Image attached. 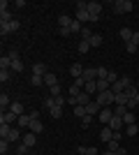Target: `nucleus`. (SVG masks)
<instances>
[{"label": "nucleus", "mask_w": 139, "mask_h": 155, "mask_svg": "<svg viewBox=\"0 0 139 155\" xmlns=\"http://www.w3.org/2000/svg\"><path fill=\"white\" fill-rule=\"evenodd\" d=\"M109 77V70L107 67H98V79H107Z\"/></svg>", "instance_id": "de8ad7c7"}, {"label": "nucleus", "mask_w": 139, "mask_h": 155, "mask_svg": "<svg viewBox=\"0 0 139 155\" xmlns=\"http://www.w3.org/2000/svg\"><path fill=\"white\" fill-rule=\"evenodd\" d=\"M121 81H123V86H125V88H127V86H134V81H132L130 77H121Z\"/></svg>", "instance_id": "603ef678"}, {"label": "nucleus", "mask_w": 139, "mask_h": 155, "mask_svg": "<svg viewBox=\"0 0 139 155\" xmlns=\"http://www.w3.org/2000/svg\"><path fill=\"white\" fill-rule=\"evenodd\" d=\"M100 12H102V5H100V2H88V14H91V23H95V21H98Z\"/></svg>", "instance_id": "423d86ee"}, {"label": "nucleus", "mask_w": 139, "mask_h": 155, "mask_svg": "<svg viewBox=\"0 0 139 155\" xmlns=\"http://www.w3.org/2000/svg\"><path fill=\"white\" fill-rule=\"evenodd\" d=\"M84 91H86L88 95H93V93H98V81H86V86H84Z\"/></svg>", "instance_id": "bb28decb"}, {"label": "nucleus", "mask_w": 139, "mask_h": 155, "mask_svg": "<svg viewBox=\"0 0 139 155\" xmlns=\"http://www.w3.org/2000/svg\"><path fill=\"white\" fill-rule=\"evenodd\" d=\"M7 0H0V23H12L14 21V16H12V12L7 9Z\"/></svg>", "instance_id": "7ed1b4c3"}, {"label": "nucleus", "mask_w": 139, "mask_h": 155, "mask_svg": "<svg viewBox=\"0 0 139 155\" xmlns=\"http://www.w3.org/2000/svg\"><path fill=\"white\" fill-rule=\"evenodd\" d=\"M127 111H130V109H127L125 104H116V109H114V116L123 118V116H125V114H127Z\"/></svg>", "instance_id": "393cba45"}, {"label": "nucleus", "mask_w": 139, "mask_h": 155, "mask_svg": "<svg viewBox=\"0 0 139 155\" xmlns=\"http://www.w3.org/2000/svg\"><path fill=\"white\" fill-rule=\"evenodd\" d=\"M77 9H88V2L86 0H79V2H77Z\"/></svg>", "instance_id": "13d9d810"}, {"label": "nucleus", "mask_w": 139, "mask_h": 155, "mask_svg": "<svg viewBox=\"0 0 139 155\" xmlns=\"http://www.w3.org/2000/svg\"><path fill=\"white\" fill-rule=\"evenodd\" d=\"M12 72H16V74L23 72V60H14V63H12Z\"/></svg>", "instance_id": "ea45409f"}, {"label": "nucleus", "mask_w": 139, "mask_h": 155, "mask_svg": "<svg viewBox=\"0 0 139 155\" xmlns=\"http://www.w3.org/2000/svg\"><path fill=\"white\" fill-rule=\"evenodd\" d=\"M134 134H139V125L134 123V125H125V137H134Z\"/></svg>", "instance_id": "c756f323"}, {"label": "nucleus", "mask_w": 139, "mask_h": 155, "mask_svg": "<svg viewBox=\"0 0 139 155\" xmlns=\"http://www.w3.org/2000/svg\"><path fill=\"white\" fill-rule=\"evenodd\" d=\"M111 91L116 93V95H118V93H123V91H125V86H123V81H121V79H118V81H116V84H111Z\"/></svg>", "instance_id": "f704fd0d"}, {"label": "nucleus", "mask_w": 139, "mask_h": 155, "mask_svg": "<svg viewBox=\"0 0 139 155\" xmlns=\"http://www.w3.org/2000/svg\"><path fill=\"white\" fill-rule=\"evenodd\" d=\"M12 79V70H0V81L5 84V81H9Z\"/></svg>", "instance_id": "58836bf2"}, {"label": "nucleus", "mask_w": 139, "mask_h": 155, "mask_svg": "<svg viewBox=\"0 0 139 155\" xmlns=\"http://www.w3.org/2000/svg\"><path fill=\"white\" fill-rule=\"evenodd\" d=\"M123 123L125 125H134V111H127L125 116H123Z\"/></svg>", "instance_id": "4c0bfd02"}, {"label": "nucleus", "mask_w": 139, "mask_h": 155, "mask_svg": "<svg viewBox=\"0 0 139 155\" xmlns=\"http://www.w3.org/2000/svg\"><path fill=\"white\" fill-rule=\"evenodd\" d=\"M33 118V116H30ZM30 132H35V134H42L44 132V125H42L40 118H33V123H30Z\"/></svg>", "instance_id": "ddd939ff"}, {"label": "nucleus", "mask_w": 139, "mask_h": 155, "mask_svg": "<svg viewBox=\"0 0 139 155\" xmlns=\"http://www.w3.org/2000/svg\"><path fill=\"white\" fill-rule=\"evenodd\" d=\"M77 21L79 23H91V14H88V9H77Z\"/></svg>", "instance_id": "a211bd4d"}, {"label": "nucleus", "mask_w": 139, "mask_h": 155, "mask_svg": "<svg viewBox=\"0 0 139 155\" xmlns=\"http://www.w3.org/2000/svg\"><path fill=\"white\" fill-rule=\"evenodd\" d=\"M60 93H63V91H60V84L53 86V88H49V95H51V97H60Z\"/></svg>", "instance_id": "a18cd8bd"}, {"label": "nucleus", "mask_w": 139, "mask_h": 155, "mask_svg": "<svg viewBox=\"0 0 139 155\" xmlns=\"http://www.w3.org/2000/svg\"><path fill=\"white\" fill-rule=\"evenodd\" d=\"M107 150H114V153H118L121 146H118V139H111V141L107 143Z\"/></svg>", "instance_id": "72a5a7b5"}, {"label": "nucleus", "mask_w": 139, "mask_h": 155, "mask_svg": "<svg viewBox=\"0 0 139 155\" xmlns=\"http://www.w3.org/2000/svg\"><path fill=\"white\" fill-rule=\"evenodd\" d=\"M81 79H84V81H95V79H98V70H95V67H86L84 74H81Z\"/></svg>", "instance_id": "1a4fd4ad"}, {"label": "nucleus", "mask_w": 139, "mask_h": 155, "mask_svg": "<svg viewBox=\"0 0 139 155\" xmlns=\"http://www.w3.org/2000/svg\"><path fill=\"white\" fill-rule=\"evenodd\" d=\"M77 153H79V155H100L95 146H79V148H77Z\"/></svg>", "instance_id": "f3484780"}, {"label": "nucleus", "mask_w": 139, "mask_h": 155, "mask_svg": "<svg viewBox=\"0 0 139 155\" xmlns=\"http://www.w3.org/2000/svg\"><path fill=\"white\" fill-rule=\"evenodd\" d=\"M118 74H116V72H109V77H107V81H109V84H116V81H118Z\"/></svg>", "instance_id": "09e8293b"}, {"label": "nucleus", "mask_w": 139, "mask_h": 155, "mask_svg": "<svg viewBox=\"0 0 139 155\" xmlns=\"http://www.w3.org/2000/svg\"><path fill=\"white\" fill-rule=\"evenodd\" d=\"M30 123H33L30 114H28V116L23 114V116H19V120H16V127H21V130H23V127H30Z\"/></svg>", "instance_id": "dca6fc26"}, {"label": "nucleus", "mask_w": 139, "mask_h": 155, "mask_svg": "<svg viewBox=\"0 0 139 155\" xmlns=\"http://www.w3.org/2000/svg\"><path fill=\"white\" fill-rule=\"evenodd\" d=\"M44 86H49V88L58 86V77H56L53 72H46V74H44Z\"/></svg>", "instance_id": "f8f14e48"}, {"label": "nucleus", "mask_w": 139, "mask_h": 155, "mask_svg": "<svg viewBox=\"0 0 139 155\" xmlns=\"http://www.w3.org/2000/svg\"><path fill=\"white\" fill-rule=\"evenodd\" d=\"M137 91H139V81H137Z\"/></svg>", "instance_id": "680f3d73"}, {"label": "nucleus", "mask_w": 139, "mask_h": 155, "mask_svg": "<svg viewBox=\"0 0 139 155\" xmlns=\"http://www.w3.org/2000/svg\"><path fill=\"white\" fill-rule=\"evenodd\" d=\"M93 35H95V32H93L88 26H84V30H81V42H91Z\"/></svg>", "instance_id": "a878e982"}, {"label": "nucleus", "mask_w": 139, "mask_h": 155, "mask_svg": "<svg viewBox=\"0 0 139 155\" xmlns=\"http://www.w3.org/2000/svg\"><path fill=\"white\" fill-rule=\"evenodd\" d=\"M134 107H139V93L130 100V102H127V109H130V111H134Z\"/></svg>", "instance_id": "79ce46f5"}, {"label": "nucleus", "mask_w": 139, "mask_h": 155, "mask_svg": "<svg viewBox=\"0 0 139 155\" xmlns=\"http://www.w3.org/2000/svg\"><path fill=\"white\" fill-rule=\"evenodd\" d=\"M21 28V23L16 19L12 21V23H0V35H2V37H5V35H9V32H16Z\"/></svg>", "instance_id": "20e7f679"}, {"label": "nucleus", "mask_w": 139, "mask_h": 155, "mask_svg": "<svg viewBox=\"0 0 139 155\" xmlns=\"http://www.w3.org/2000/svg\"><path fill=\"white\" fill-rule=\"evenodd\" d=\"M84 70H86V67H84V65H81V63H74L72 67H70V74H72L74 79H81V74H84Z\"/></svg>", "instance_id": "9b49d317"}, {"label": "nucleus", "mask_w": 139, "mask_h": 155, "mask_svg": "<svg viewBox=\"0 0 139 155\" xmlns=\"http://www.w3.org/2000/svg\"><path fill=\"white\" fill-rule=\"evenodd\" d=\"M14 120H19V116H16V114H12V111H2V116H0V123L12 125Z\"/></svg>", "instance_id": "9d476101"}, {"label": "nucleus", "mask_w": 139, "mask_h": 155, "mask_svg": "<svg viewBox=\"0 0 139 155\" xmlns=\"http://www.w3.org/2000/svg\"><path fill=\"white\" fill-rule=\"evenodd\" d=\"M9 111H12V114H16V116H23V104H21V102H12Z\"/></svg>", "instance_id": "cd10ccee"}, {"label": "nucleus", "mask_w": 139, "mask_h": 155, "mask_svg": "<svg viewBox=\"0 0 139 155\" xmlns=\"http://www.w3.org/2000/svg\"><path fill=\"white\" fill-rule=\"evenodd\" d=\"M33 74L44 77V74H46V65H44V63H35V65H33Z\"/></svg>", "instance_id": "b1692460"}, {"label": "nucleus", "mask_w": 139, "mask_h": 155, "mask_svg": "<svg viewBox=\"0 0 139 155\" xmlns=\"http://www.w3.org/2000/svg\"><path fill=\"white\" fill-rule=\"evenodd\" d=\"M23 143H26L28 148H33L35 143H37V134H35V132H26V134H23Z\"/></svg>", "instance_id": "4468645a"}, {"label": "nucleus", "mask_w": 139, "mask_h": 155, "mask_svg": "<svg viewBox=\"0 0 139 155\" xmlns=\"http://www.w3.org/2000/svg\"><path fill=\"white\" fill-rule=\"evenodd\" d=\"M74 116H77V118L88 116V114H86V107H74Z\"/></svg>", "instance_id": "37998d69"}, {"label": "nucleus", "mask_w": 139, "mask_h": 155, "mask_svg": "<svg viewBox=\"0 0 139 155\" xmlns=\"http://www.w3.org/2000/svg\"><path fill=\"white\" fill-rule=\"evenodd\" d=\"M127 102H130V97H127L125 93H118V95H116V102H114V104H125V107H127Z\"/></svg>", "instance_id": "473e14b6"}, {"label": "nucleus", "mask_w": 139, "mask_h": 155, "mask_svg": "<svg viewBox=\"0 0 139 155\" xmlns=\"http://www.w3.org/2000/svg\"><path fill=\"white\" fill-rule=\"evenodd\" d=\"M125 49H127V53H134V51L139 49V46H137V44H132V42H127V46H125Z\"/></svg>", "instance_id": "5fc2aeb1"}, {"label": "nucleus", "mask_w": 139, "mask_h": 155, "mask_svg": "<svg viewBox=\"0 0 139 155\" xmlns=\"http://www.w3.org/2000/svg\"><path fill=\"white\" fill-rule=\"evenodd\" d=\"M95 102H98L100 107L104 109V107H109V104H114V102H116V93H114V91H104V93H98V100H95Z\"/></svg>", "instance_id": "f257e3e1"}, {"label": "nucleus", "mask_w": 139, "mask_h": 155, "mask_svg": "<svg viewBox=\"0 0 139 155\" xmlns=\"http://www.w3.org/2000/svg\"><path fill=\"white\" fill-rule=\"evenodd\" d=\"M88 44H91V46H100V44H102V35H100V32H95V35L91 37V42H88Z\"/></svg>", "instance_id": "c9c22d12"}, {"label": "nucleus", "mask_w": 139, "mask_h": 155, "mask_svg": "<svg viewBox=\"0 0 139 155\" xmlns=\"http://www.w3.org/2000/svg\"><path fill=\"white\" fill-rule=\"evenodd\" d=\"M132 35H134V32L130 30V28H121V39H123L125 44H127V42H132Z\"/></svg>", "instance_id": "412c9836"}, {"label": "nucleus", "mask_w": 139, "mask_h": 155, "mask_svg": "<svg viewBox=\"0 0 139 155\" xmlns=\"http://www.w3.org/2000/svg\"><path fill=\"white\" fill-rule=\"evenodd\" d=\"M91 120H93V116H84V118H81V125H84V127H88V125H91Z\"/></svg>", "instance_id": "6e6d98bb"}, {"label": "nucleus", "mask_w": 139, "mask_h": 155, "mask_svg": "<svg viewBox=\"0 0 139 155\" xmlns=\"http://www.w3.org/2000/svg\"><path fill=\"white\" fill-rule=\"evenodd\" d=\"M60 30V35H63V37H70V35H72V30H70V28H58Z\"/></svg>", "instance_id": "4d7b16f0"}, {"label": "nucleus", "mask_w": 139, "mask_h": 155, "mask_svg": "<svg viewBox=\"0 0 139 155\" xmlns=\"http://www.w3.org/2000/svg\"><path fill=\"white\" fill-rule=\"evenodd\" d=\"M72 21H74V19H70L67 14H60V19H58V28H70V26H72Z\"/></svg>", "instance_id": "6ab92c4d"}, {"label": "nucleus", "mask_w": 139, "mask_h": 155, "mask_svg": "<svg viewBox=\"0 0 139 155\" xmlns=\"http://www.w3.org/2000/svg\"><path fill=\"white\" fill-rule=\"evenodd\" d=\"M7 56L12 58V63H14V60H21V56H19V51H16V49H12V51L7 53Z\"/></svg>", "instance_id": "8fccbe9b"}, {"label": "nucleus", "mask_w": 139, "mask_h": 155, "mask_svg": "<svg viewBox=\"0 0 139 155\" xmlns=\"http://www.w3.org/2000/svg\"><path fill=\"white\" fill-rule=\"evenodd\" d=\"M16 150H19V155H28V150H30V148H28L26 143H21V146H19Z\"/></svg>", "instance_id": "864d4df0"}, {"label": "nucleus", "mask_w": 139, "mask_h": 155, "mask_svg": "<svg viewBox=\"0 0 139 155\" xmlns=\"http://www.w3.org/2000/svg\"><path fill=\"white\" fill-rule=\"evenodd\" d=\"M104 91H111V84L107 79H98V93H104Z\"/></svg>", "instance_id": "4be33fe9"}, {"label": "nucleus", "mask_w": 139, "mask_h": 155, "mask_svg": "<svg viewBox=\"0 0 139 155\" xmlns=\"http://www.w3.org/2000/svg\"><path fill=\"white\" fill-rule=\"evenodd\" d=\"M42 107H44V109H53V107H56V97H44V102H42Z\"/></svg>", "instance_id": "2f4dec72"}, {"label": "nucleus", "mask_w": 139, "mask_h": 155, "mask_svg": "<svg viewBox=\"0 0 139 155\" xmlns=\"http://www.w3.org/2000/svg\"><path fill=\"white\" fill-rule=\"evenodd\" d=\"M0 70H12V58L9 56H0Z\"/></svg>", "instance_id": "aec40b11"}, {"label": "nucleus", "mask_w": 139, "mask_h": 155, "mask_svg": "<svg viewBox=\"0 0 139 155\" xmlns=\"http://www.w3.org/2000/svg\"><path fill=\"white\" fill-rule=\"evenodd\" d=\"M111 118H114V111L109 109V107H104V109L98 114V120H100L102 125H109V123H111Z\"/></svg>", "instance_id": "39448f33"}, {"label": "nucleus", "mask_w": 139, "mask_h": 155, "mask_svg": "<svg viewBox=\"0 0 139 155\" xmlns=\"http://www.w3.org/2000/svg\"><path fill=\"white\" fill-rule=\"evenodd\" d=\"M109 127H111L114 132H121V130L125 127V123H123V118H118V116H114V118H111V123H109Z\"/></svg>", "instance_id": "2eb2a0df"}, {"label": "nucleus", "mask_w": 139, "mask_h": 155, "mask_svg": "<svg viewBox=\"0 0 139 155\" xmlns=\"http://www.w3.org/2000/svg\"><path fill=\"white\" fill-rule=\"evenodd\" d=\"M21 139V127H12V132H9V137H7V141H19Z\"/></svg>", "instance_id": "5701e85b"}, {"label": "nucleus", "mask_w": 139, "mask_h": 155, "mask_svg": "<svg viewBox=\"0 0 139 155\" xmlns=\"http://www.w3.org/2000/svg\"><path fill=\"white\" fill-rule=\"evenodd\" d=\"M70 30H72V32H81V30H84V23H79V21L74 19L72 26H70Z\"/></svg>", "instance_id": "a19ab883"}, {"label": "nucleus", "mask_w": 139, "mask_h": 155, "mask_svg": "<svg viewBox=\"0 0 139 155\" xmlns=\"http://www.w3.org/2000/svg\"><path fill=\"white\" fill-rule=\"evenodd\" d=\"M7 150H9V141L2 139V141H0V155H7Z\"/></svg>", "instance_id": "c03bdc74"}, {"label": "nucleus", "mask_w": 139, "mask_h": 155, "mask_svg": "<svg viewBox=\"0 0 139 155\" xmlns=\"http://www.w3.org/2000/svg\"><path fill=\"white\" fill-rule=\"evenodd\" d=\"M132 44L139 46V32H134V35H132Z\"/></svg>", "instance_id": "bf43d9fd"}, {"label": "nucleus", "mask_w": 139, "mask_h": 155, "mask_svg": "<svg viewBox=\"0 0 139 155\" xmlns=\"http://www.w3.org/2000/svg\"><path fill=\"white\" fill-rule=\"evenodd\" d=\"M49 111H51L53 118H60V116H63V107H53V109H49Z\"/></svg>", "instance_id": "49530a36"}, {"label": "nucleus", "mask_w": 139, "mask_h": 155, "mask_svg": "<svg viewBox=\"0 0 139 155\" xmlns=\"http://www.w3.org/2000/svg\"><path fill=\"white\" fill-rule=\"evenodd\" d=\"M5 107H12V100H9L7 93H2V95H0V109L5 111Z\"/></svg>", "instance_id": "c85d7f7f"}, {"label": "nucleus", "mask_w": 139, "mask_h": 155, "mask_svg": "<svg viewBox=\"0 0 139 155\" xmlns=\"http://www.w3.org/2000/svg\"><path fill=\"white\" fill-rule=\"evenodd\" d=\"M9 132H12V125L0 123V137H2V139H7V137H9Z\"/></svg>", "instance_id": "7c9ffc66"}, {"label": "nucleus", "mask_w": 139, "mask_h": 155, "mask_svg": "<svg viewBox=\"0 0 139 155\" xmlns=\"http://www.w3.org/2000/svg\"><path fill=\"white\" fill-rule=\"evenodd\" d=\"M100 111H102V107H100V104L95 102V100L86 104V114H88V116H93V118H95V116H98V114H100Z\"/></svg>", "instance_id": "6e6552de"}, {"label": "nucleus", "mask_w": 139, "mask_h": 155, "mask_svg": "<svg viewBox=\"0 0 139 155\" xmlns=\"http://www.w3.org/2000/svg\"><path fill=\"white\" fill-rule=\"evenodd\" d=\"M114 139V130L109 127V125H104L102 127V132H100V141H104V143H109Z\"/></svg>", "instance_id": "0eeeda50"}, {"label": "nucleus", "mask_w": 139, "mask_h": 155, "mask_svg": "<svg viewBox=\"0 0 139 155\" xmlns=\"http://www.w3.org/2000/svg\"><path fill=\"white\" fill-rule=\"evenodd\" d=\"M100 155H118V153H114V150H104V153H100Z\"/></svg>", "instance_id": "052dcab7"}, {"label": "nucleus", "mask_w": 139, "mask_h": 155, "mask_svg": "<svg viewBox=\"0 0 139 155\" xmlns=\"http://www.w3.org/2000/svg\"><path fill=\"white\" fill-rule=\"evenodd\" d=\"M134 9V2L132 0H116L114 2V14H127Z\"/></svg>", "instance_id": "f03ea898"}, {"label": "nucleus", "mask_w": 139, "mask_h": 155, "mask_svg": "<svg viewBox=\"0 0 139 155\" xmlns=\"http://www.w3.org/2000/svg\"><path fill=\"white\" fill-rule=\"evenodd\" d=\"M88 49H91V44H88V42H79V53H86Z\"/></svg>", "instance_id": "3c124183"}, {"label": "nucleus", "mask_w": 139, "mask_h": 155, "mask_svg": "<svg viewBox=\"0 0 139 155\" xmlns=\"http://www.w3.org/2000/svg\"><path fill=\"white\" fill-rule=\"evenodd\" d=\"M30 84H33V86H42V84H44V77H40V74H30Z\"/></svg>", "instance_id": "e433bc0d"}]
</instances>
